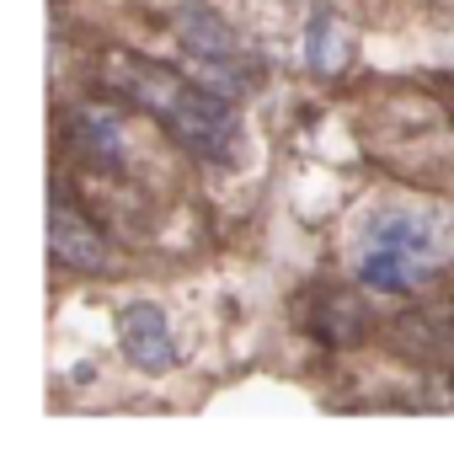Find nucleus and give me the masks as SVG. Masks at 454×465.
<instances>
[{
    "instance_id": "obj_1",
    "label": "nucleus",
    "mask_w": 454,
    "mask_h": 465,
    "mask_svg": "<svg viewBox=\"0 0 454 465\" xmlns=\"http://www.w3.org/2000/svg\"><path fill=\"white\" fill-rule=\"evenodd\" d=\"M102 86L113 96H123L134 113L155 118L187 155H198L209 166H241L246 124H241L235 102L214 86H203L198 75L155 64L144 54H107L102 59Z\"/></svg>"
},
{
    "instance_id": "obj_2",
    "label": "nucleus",
    "mask_w": 454,
    "mask_h": 465,
    "mask_svg": "<svg viewBox=\"0 0 454 465\" xmlns=\"http://www.w3.org/2000/svg\"><path fill=\"white\" fill-rule=\"evenodd\" d=\"M172 38H177L182 59L192 64V75H198L203 86L225 92L230 102L252 96L262 81H268L262 54L246 44V38L230 27L214 5H203V0H187V5L172 11Z\"/></svg>"
},
{
    "instance_id": "obj_3",
    "label": "nucleus",
    "mask_w": 454,
    "mask_h": 465,
    "mask_svg": "<svg viewBox=\"0 0 454 465\" xmlns=\"http://www.w3.org/2000/svg\"><path fill=\"white\" fill-rule=\"evenodd\" d=\"M48 257H54V268L81 273V279H107V268H113L107 235L64 193H54V203H48Z\"/></svg>"
},
{
    "instance_id": "obj_4",
    "label": "nucleus",
    "mask_w": 454,
    "mask_h": 465,
    "mask_svg": "<svg viewBox=\"0 0 454 465\" xmlns=\"http://www.w3.org/2000/svg\"><path fill=\"white\" fill-rule=\"evenodd\" d=\"M118 348L139 374H172L177 370V337L172 316L155 300H129L118 305Z\"/></svg>"
},
{
    "instance_id": "obj_5",
    "label": "nucleus",
    "mask_w": 454,
    "mask_h": 465,
    "mask_svg": "<svg viewBox=\"0 0 454 465\" xmlns=\"http://www.w3.org/2000/svg\"><path fill=\"white\" fill-rule=\"evenodd\" d=\"M59 140L70 144V155H81L96 172H123L129 166V124L96 102H75L59 124Z\"/></svg>"
},
{
    "instance_id": "obj_6",
    "label": "nucleus",
    "mask_w": 454,
    "mask_h": 465,
    "mask_svg": "<svg viewBox=\"0 0 454 465\" xmlns=\"http://www.w3.org/2000/svg\"><path fill=\"white\" fill-rule=\"evenodd\" d=\"M439 273V262H422V257H407L396 246H374L363 241V252L353 257V279L369 289V294H385V300H407V294H422Z\"/></svg>"
},
{
    "instance_id": "obj_7",
    "label": "nucleus",
    "mask_w": 454,
    "mask_h": 465,
    "mask_svg": "<svg viewBox=\"0 0 454 465\" xmlns=\"http://www.w3.org/2000/svg\"><path fill=\"white\" fill-rule=\"evenodd\" d=\"M363 241L396 246V252L422 257V262H444V252H449L444 225H439L433 214H422V209H380V214L369 220V235H363Z\"/></svg>"
}]
</instances>
